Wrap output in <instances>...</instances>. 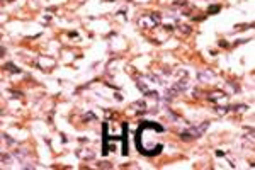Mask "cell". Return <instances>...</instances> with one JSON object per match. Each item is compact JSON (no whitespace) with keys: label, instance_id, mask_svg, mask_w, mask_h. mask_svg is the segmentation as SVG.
I'll return each instance as SVG.
<instances>
[{"label":"cell","instance_id":"4","mask_svg":"<svg viewBox=\"0 0 255 170\" xmlns=\"http://www.w3.org/2000/svg\"><path fill=\"white\" fill-rule=\"evenodd\" d=\"M220 10H221V7H220V5H211L209 9H207V12H209V14H218Z\"/></svg>","mask_w":255,"mask_h":170},{"label":"cell","instance_id":"5","mask_svg":"<svg viewBox=\"0 0 255 170\" xmlns=\"http://www.w3.org/2000/svg\"><path fill=\"white\" fill-rule=\"evenodd\" d=\"M5 67H7V70H9V71H12V73H17V71H21L19 68H16V67H14L12 63H7Z\"/></svg>","mask_w":255,"mask_h":170},{"label":"cell","instance_id":"2","mask_svg":"<svg viewBox=\"0 0 255 170\" xmlns=\"http://www.w3.org/2000/svg\"><path fill=\"white\" fill-rule=\"evenodd\" d=\"M146 22H150V27H153V26H158L160 24V14H150V16L146 17V19H140V24H146Z\"/></svg>","mask_w":255,"mask_h":170},{"label":"cell","instance_id":"1","mask_svg":"<svg viewBox=\"0 0 255 170\" xmlns=\"http://www.w3.org/2000/svg\"><path fill=\"white\" fill-rule=\"evenodd\" d=\"M207 126H209V122H202L199 128H189L187 131L180 133V138L182 140H191V138H199V136L202 135L204 131L207 129Z\"/></svg>","mask_w":255,"mask_h":170},{"label":"cell","instance_id":"3","mask_svg":"<svg viewBox=\"0 0 255 170\" xmlns=\"http://www.w3.org/2000/svg\"><path fill=\"white\" fill-rule=\"evenodd\" d=\"M209 100H211V102L223 104L225 100H226V95H225V94H220V92H216V94H213V95H209Z\"/></svg>","mask_w":255,"mask_h":170}]
</instances>
